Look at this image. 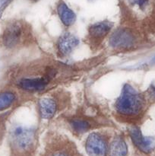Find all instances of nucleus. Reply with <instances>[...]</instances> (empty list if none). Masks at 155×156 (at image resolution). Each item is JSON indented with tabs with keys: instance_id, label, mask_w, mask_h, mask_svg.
<instances>
[{
	"instance_id": "obj_10",
	"label": "nucleus",
	"mask_w": 155,
	"mask_h": 156,
	"mask_svg": "<svg viewBox=\"0 0 155 156\" xmlns=\"http://www.w3.org/2000/svg\"><path fill=\"white\" fill-rule=\"evenodd\" d=\"M46 149L48 156H71L75 146L66 136L50 129L46 133Z\"/></svg>"
},
{
	"instance_id": "obj_7",
	"label": "nucleus",
	"mask_w": 155,
	"mask_h": 156,
	"mask_svg": "<svg viewBox=\"0 0 155 156\" xmlns=\"http://www.w3.org/2000/svg\"><path fill=\"white\" fill-rule=\"evenodd\" d=\"M115 26V22L108 18L91 23L87 27L86 34L82 42L89 48L92 54H98L106 49L105 44L107 43Z\"/></svg>"
},
{
	"instance_id": "obj_17",
	"label": "nucleus",
	"mask_w": 155,
	"mask_h": 156,
	"mask_svg": "<svg viewBox=\"0 0 155 156\" xmlns=\"http://www.w3.org/2000/svg\"><path fill=\"white\" fill-rule=\"evenodd\" d=\"M151 63H152V64H155V57L153 58V59H152V61H151Z\"/></svg>"
},
{
	"instance_id": "obj_5",
	"label": "nucleus",
	"mask_w": 155,
	"mask_h": 156,
	"mask_svg": "<svg viewBox=\"0 0 155 156\" xmlns=\"http://www.w3.org/2000/svg\"><path fill=\"white\" fill-rule=\"evenodd\" d=\"M34 105L38 123H53L56 117L72 108V94L61 87L36 98Z\"/></svg>"
},
{
	"instance_id": "obj_3",
	"label": "nucleus",
	"mask_w": 155,
	"mask_h": 156,
	"mask_svg": "<svg viewBox=\"0 0 155 156\" xmlns=\"http://www.w3.org/2000/svg\"><path fill=\"white\" fill-rule=\"evenodd\" d=\"M150 98L148 91H140L132 84H123L121 91L112 105L111 116L116 123L126 126L140 125L148 109Z\"/></svg>"
},
{
	"instance_id": "obj_6",
	"label": "nucleus",
	"mask_w": 155,
	"mask_h": 156,
	"mask_svg": "<svg viewBox=\"0 0 155 156\" xmlns=\"http://www.w3.org/2000/svg\"><path fill=\"white\" fill-rule=\"evenodd\" d=\"M16 124L9 133L10 145L18 156H33L38 145L40 127Z\"/></svg>"
},
{
	"instance_id": "obj_12",
	"label": "nucleus",
	"mask_w": 155,
	"mask_h": 156,
	"mask_svg": "<svg viewBox=\"0 0 155 156\" xmlns=\"http://www.w3.org/2000/svg\"><path fill=\"white\" fill-rule=\"evenodd\" d=\"M127 134L132 144L140 152L149 154L155 148V139L143 135L140 126H127Z\"/></svg>"
},
{
	"instance_id": "obj_18",
	"label": "nucleus",
	"mask_w": 155,
	"mask_h": 156,
	"mask_svg": "<svg viewBox=\"0 0 155 156\" xmlns=\"http://www.w3.org/2000/svg\"><path fill=\"white\" fill-rule=\"evenodd\" d=\"M32 1H33V2H36V1H37V0H32Z\"/></svg>"
},
{
	"instance_id": "obj_4",
	"label": "nucleus",
	"mask_w": 155,
	"mask_h": 156,
	"mask_svg": "<svg viewBox=\"0 0 155 156\" xmlns=\"http://www.w3.org/2000/svg\"><path fill=\"white\" fill-rule=\"evenodd\" d=\"M0 42L6 50L26 53L40 49L39 39L31 23L24 18H15L5 24Z\"/></svg>"
},
{
	"instance_id": "obj_15",
	"label": "nucleus",
	"mask_w": 155,
	"mask_h": 156,
	"mask_svg": "<svg viewBox=\"0 0 155 156\" xmlns=\"http://www.w3.org/2000/svg\"><path fill=\"white\" fill-rule=\"evenodd\" d=\"M17 109H12L11 111H8L7 113H5V114L2 115L0 117V131H2L3 129L5 127V124L6 121H7L8 118L10 117L11 114H12L13 112H15Z\"/></svg>"
},
{
	"instance_id": "obj_2",
	"label": "nucleus",
	"mask_w": 155,
	"mask_h": 156,
	"mask_svg": "<svg viewBox=\"0 0 155 156\" xmlns=\"http://www.w3.org/2000/svg\"><path fill=\"white\" fill-rule=\"evenodd\" d=\"M79 137L101 129H118L109 107L89 96L84 89L75 108L62 113L53 121Z\"/></svg>"
},
{
	"instance_id": "obj_8",
	"label": "nucleus",
	"mask_w": 155,
	"mask_h": 156,
	"mask_svg": "<svg viewBox=\"0 0 155 156\" xmlns=\"http://www.w3.org/2000/svg\"><path fill=\"white\" fill-rule=\"evenodd\" d=\"M81 41L77 35L65 30L53 41V55L58 59L68 61L74 50L80 45Z\"/></svg>"
},
{
	"instance_id": "obj_14",
	"label": "nucleus",
	"mask_w": 155,
	"mask_h": 156,
	"mask_svg": "<svg viewBox=\"0 0 155 156\" xmlns=\"http://www.w3.org/2000/svg\"><path fill=\"white\" fill-rule=\"evenodd\" d=\"M107 154L109 156H126L128 146L123 133H115L109 145Z\"/></svg>"
},
{
	"instance_id": "obj_1",
	"label": "nucleus",
	"mask_w": 155,
	"mask_h": 156,
	"mask_svg": "<svg viewBox=\"0 0 155 156\" xmlns=\"http://www.w3.org/2000/svg\"><path fill=\"white\" fill-rule=\"evenodd\" d=\"M109 56L106 49L88 59L70 62L58 59L42 48L26 53L11 66L9 87L38 98L50 91L73 84L103 64Z\"/></svg>"
},
{
	"instance_id": "obj_9",
	"label": "nucleus",
	"mask_w": 155,
	"mask_h": 156,
	"mask_svg": "<svg viewBox=\"0 0 155 156\" xmlns=\"http://www.w3.org/2000/svg\"><path fill=\"white\" fill-rule=\"evenodd\" d=\"M112 135L109 129H101L89 133L84 143L87 154L89 156H106Z\"/></svg>"
},
{
	"instance_id": "obj_13",
	"label": "nucleus",
	"mask_w": 155,
	"mask_h": 156,
	"mask_svg": "<svg viewBox=\"0 0 155 156\" xmlns=\"http://www.w3.org/2000/svg\"><path fill=\"white\" fill-rule=\"evenodd\" d=\"M55 11L61 24L63 25L65 30H68L70 27L74 25L77 21V15L72 9L68 7L65 2L59 0Z\"/></svg>"
},
{
	"instance_id": "obj_11",
	"label": "nucleus",
	"mask_w": 155,
	"mask_h": 156,
	"mask_svg": "<svg viewBox=\"0 0 155 156\" xmlns=\"http://www.w3.org/2000/svg\"><path fill=\"white\" fill-rule=\"evenodd\" d=\"M36 98L24 94L13 88L0 92V112L8 109H18L30 102H34Z\"/></svg>"
},
{
	"instance_id": "obj_16",
	"label": "nucleus",
	"mask_w": 155,
	"mask_h": 156,
	"mask_svg": "<svg viewBox=\"0 0 155 156\" xmlns=\"http://www.w3.org/2000/svg\"><path fill=\"white\" fill-rule=\"evenodd\" d=\"M12 2V0H0V18L2 15L5 9L8 7L9 4Z\"/></svg>"
}]
</instances>
